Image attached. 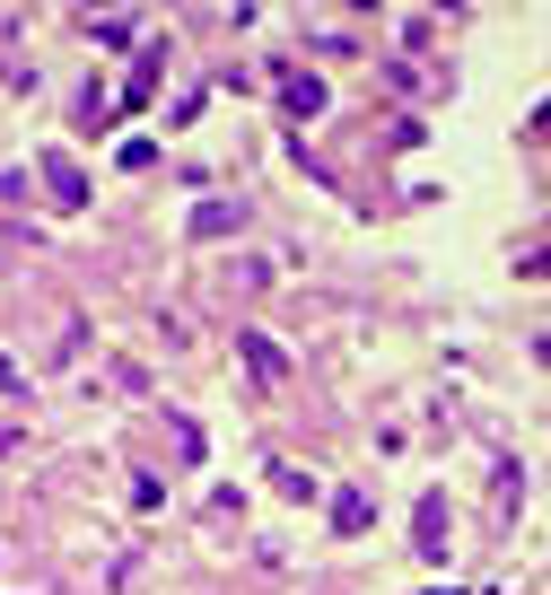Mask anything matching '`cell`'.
Returning <instances> with one entry per match:
<instances>
[{
    "instance_id": "7a4b0ae2",
    "label": "cell",
    "mask_w": 551,
    "mask_h": 595,
    "mask_svg": "<svg viewBox=\"0 0 551 595\" xmlns=\"http://www.w3.org/2000/svg\"><path fill=\"white\" fill-rule=\"evenodd\" d=\"M236 351L254 359V368H263V376H280V351H272V342H263V333H245V342H236Z\"/></svg>"
},
{
    "instance_id": "6da1fadb",
    "label": "cell",
    "mask_w": 551,
    "mask_h": 595,
    "mask_svg": "<svg viewBox=\"0 0 551 595\" xmlns=\"http://www.w3.org/2000/svg\"><path fill=\"white\" fill-rule=\"evenodd\" d=\"M289 115H325V79H289Z\"/></svg>"
}]
</instances>
